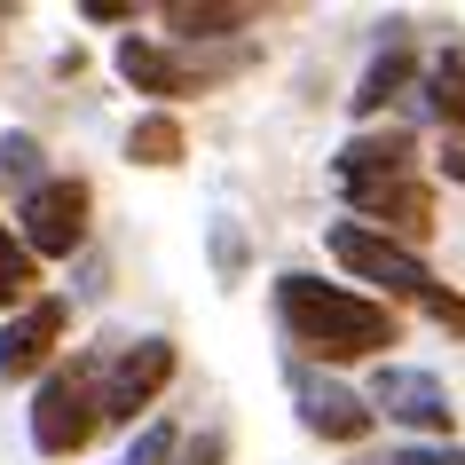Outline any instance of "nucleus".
<instances>
[{
    "mask_svg": "<svg viewBox=\"0 0 465 465\" xmlns=\"http://www.w3.org/2000/svg\"><path fill=\"white\" fill-rule=\"evenodd\" d=\"M64 340H72V300L64 292H40L16 316H0V387H32L64 355Z\"/></svg>",
    "mask_w": 465,
    "mask_h": 465,
    "instance_id": "9",
    "label": "nucleus"
},
{
    "mask_svg": "<svg viewBox=\"0 0 465 465\" xmlns=\"http://www.w3.org/2000/svg\"><path fill=\"white\" fill-rule=\"evenodd\" d=\"M402 95H418V48L402 40V25H387V48L363 64V79H355L347 111H355V126H379Z\"/></svg>",
    "mask_w": 465,
    "mask_h": 465,
    "instance_id": "13",
    "label": "nucleus"
},
{
    "mask_svg": "<svg viewBox=\"0 0 465 465\" xmlns=\"http://www.w3.org/2000/svg\"><path fill=\"white\" fill-rule=\"evenodd\" d=\"M8 229H16V245H25L40 269L87 252V229H95V190H87V173H48L40 190H25Z\"/></svg>",
    "mask_w": 465,
    "mask_h": 465,
    "instance_id": "6",
    "label": "nucleus"
},
{
    "mask_svg": "<svg viewBox=\"0 0 465 465\" xmlns=\"http://www.w3.org/2000/svg\"><path fill=\"white\" fill-rule=\"evenodd\" d=\"M173 371H182V347L166 331H143V340H126L103 355V426H143L158 418V394L173 387Z\"/></svg>",
    "mask_w": 465,
    "mask_h": 465,
    "instance_id": "7",
    "label": "nucleus"
},
{
    "mask_svg": "<svg viewBox=\"0 0 465 465\" xmlns=\"http://www.w3.org/2000/svg\"><path fill=\"white\" fill-rule=\"evenodd\" d=\"M418 111H426L450 143H465V40H450V48H434L418 64Z\"/></svg>",
    "mask_w": 465,
    "mask_h": 465,
    "instance_id": "14",
    "label": "nucleus"
},
{
    "mask_svg": "<svg viewBox=\"0 0 465 465\" xmlns=\"http://www.w3.org/2000/svg\"><path fill=\"white\" fill-rule=\"evenodd\" d=\"M245 261H252L245 229H237V221L221 213V221H213V269H221V284H237V276H245Z\"/></svg>",
    "mask_w": 465,
    "mask_h": 465,
    "instance_id": "20",
    "label": "nucleus"
},
{
    "mask_svg": "<svg viewBox=\"0 0 465 465\" xmlns=\"http://www.w3.org/2000/svg\"><path fill=\"white\" fill-rule=\"evenodd\" d=\"M347 465H465V441H394V450H355Z\"/></svg>",
    "mask_w": 465,
    "mask_h": 465,
    "instance_id": "18",
    "label": "nucleus"
},
{
    "mask_svg": "<svg viewBox=\"0 0 465 465\" xmlns=\"http://www.w3.org/2000/svg\"><path fill=\"white\" fill-rule=\"evenodd\" d=\"M48 143H40V134H32V126H0V182H8V190L25 197V190H40V182H48Z\"/></svg>",
    "mask_w": 465,
    "mask_h": 465,
    "instance_id": "16",
    "label": "nucleus"
},
{
    "mask_svg": "<svg viewBox=\"0 0 465 465\" xmlns=\"http://www.w3.org/2000/svg\"><path fill=\"white\" fill-rule=\"evenodd\" d=\"M363 402L371 418H387L402 441H458V394H450V379L426 363H371L363 379Z\"/></svg>",
    "mask_w": 465,
    "mask_h": 465,
    "instance_id": "5",
    "label": "nucleus"
},
{
    "mask_svg": "<svg viewBox=\"0 0 465 465\" xmlns=\"http://www.w3.org/2000/svg\"><path fill=\"white\" fill-rule=\"evenodd\" d=\"M119 150H126V166L166 173V166H182V158H190V134H182V119H173V111H134V119H126V134H119Z\"/></svg>",
    "mask_w": 465,
    "mask_h": 465,
    "instance_id": "15",
    "label": "nucleus"
},
{
    "mask_svg": "<svg viewBox=\"0 0 465 465\" xmlns=\"http://www.w3.org/2000/svg\"><path fill=\"white\" fill-rule=\"evenodd\" d=\"M347 221H363V229H379V237H394V245L426 252V237H434V182L426 173H411V182H379V190H347Z\"/></svg>",
    "mask_w": 465,
    "mask_h": 465,
    "instance_id": "11",
    "label": "nucleus"
},
{
    "mask_svg": "<svg viewBox=\"0 0 465 465\" xmlns=\"http://www.w3.org/2000/svg\"><path fill=\"white\" fill-rule=\"evenodd\" d=\"M418 173V126L411 119H379L355 126L340 150H331V190H379V182H411Z\"/></svg>",
    "mask_w": 465,
    "mask_h": 465,
    "instance_id": "10",
    "label": "nucleus"
},
{
    "mask_svg": "<svg viewBox=\"0 0 465 465\" xmlns=\"http://www.w3.org/2000/svg\"><path fill=\"white\" fill-rule=\"evenodd\" d=\"M173 450H182V426H173V418H143L119 465H173Z\"/></svg>",
    "mask_w": 465,
    "mask_h": 465,
    "instance_id": "19",
    "label": "nucleus"
},
{
    "mask_svg": "<svg viewBox=\"0 0 465 465\" xmlns=\"http://www.w3.org/2000/svg\"><path fill=\"white\" fill-rule=\"evenodd\" d=\"M25 434L40 458H87L103 434V347H64L40 379H32V411Z\"/></svg>",
    "mask_w": 465,
    "mask_h": 465,
    "instance_id": "3",
    "label": "nucleus"
},
{
    "mask_svg": "<svg viewBox=\"0 0 465 465\" xmlns=\"http://www.w3.org/2000/svg\"><path fill=\"white\" fill-rule=\"evenodd\" d=\"M237 64H245V48L197 55V48L158 40V32H119V48H111V72H119L134 95H150V111H173V103H190V95H213Z\"/></svg>",
    "mask_w": 465,
    "mask_h": 465,
    "instance_id": "4",
    "label": "nucleus"
},
{
    "mask_svg": "<svg viewBox=\"0 0 465 465\" xmlns=\"http://www.w3.org/2000/svg\"><path fill=\"white\" fill-rule=\"evenodd\" d=\"M173 465H229V426H197V434H182Z\"/></svg>",
    "mask_w": 465,
    "mask_h": 465,
    "instance_id": "21",
    "label": "nucleus"
},
{
    "mask_svg": "<svg viewBox=\"0 0 465 465\" xmlns=\"http://www.w3.org/2000/svg\"><path fill=\"white\" fill-rule=\"evenodd\" d=\"M434 166H441V173H450V182L465 190V143H441V150H434Z\"/></svg>",
    "mask_w": 465,
    "mask_h": 465,
    "instance_id": "23",
    "label": "nucleus"
},
{
    "mask_svg": "<svg viewBox=\"0 0 465 465\" xmlns=\"http://www.w3.org/2000/svg\"><path fill=\"white\" fill-rule=\"evenodd\" d=\"M284 394H292V411H300V426L323 441V450H363L371 441V402H363V387L355 379H340V371H316V363H292L284 355Z\"/></svg>",
    "mask_w": 465,
    "mask_h": 465,
    "instance_id": "8",
    "label": "nucleus"
},
{
    "mask_svg": "<svg viewBox=\"0 0 465 465\" xmlns=\"http://www.w3.org/2000/svg\"><path fill=\"white\" fill-rule=\"evenodd\" d=\"M25 300H40V261L16 245V229L0 221V316H16Z\"/></svg>",
    "mask_w": 465,
    "mask_h": 465,
    "instance_id": "17",
    "label": "nucleus"
},
{
    "mask_svg": "<svg viewBox=\"0 0 465 465\" xmlns=\"http://www.w3.org/2000/svg\"><path fill=\"white\" fill-rule=\"evenodd\" d=\"M269 316L292 347V363L340 371V363H387V347H402V316L387 300L355 292V284H331L316 269H284L269 276Z\"/></svg>",
    "mask_w": 465,
    "mask_h": 465,
    "instance_id": "1",
    "label": "nucleus"
},
{
    "mask_svg": "<svg viewBox=\"0 0 465 465\" xmlns=\"http://www.w3.org/2000/svg\"><path fill=\"white\" fill-rule=\"evenodd\" d=\"M79 25H143L134 0H79Z\"/></svg>",
    "mask_w": 465,
    "mask_h": 465,
    "instance_id": "22",
    "label": "nucleus"
},
{
    "mask_svg": "<svg viewBox=\"0 0 465 465\" xmlns=\"http://www.w3.org/2000/svg\"><path fill=\"white\" fill-rule=\"evenodd\" d=\"M158 16V40H173V48H229V40H245L252 25H261V8H237V0H158L150 8Z\"/></svg>",
    "mask_w": 465,
    "mask_h": 465,
    "instance_id": "12",
    "label": "nucleus"
},
{
    "mask_svg": "<svg viewBox=\"0 0 465 465\" xmlns=\"http://www.w3.org/2000/svg\"><path fill=\"white\" fill-rule=\"evenodd\" d=\"M323 252L355 276V292L387 300L394 316H402V308H418V316L441 323L450 340H465V292H450V284H441L426 252L394 245V237H379V229H363V221H323Z\"/></svg>",
    "mask_w": 465,
    "mask_h": 465,
    "instance_id": "2",
    "label": "nucleus"
}]
</instances>
